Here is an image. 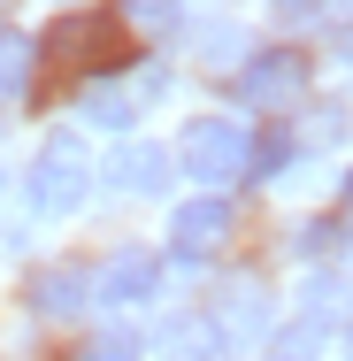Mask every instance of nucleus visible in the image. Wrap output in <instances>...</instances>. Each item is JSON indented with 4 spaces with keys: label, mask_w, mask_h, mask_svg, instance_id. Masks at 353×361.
<instances>
[{
    "label": "nucleus",
    "mask_w": 353,
    "mask_h": 361,
    "mask_svg": "<svg viewBox=\"0 0 353 361\" xmlns=\"http://www.w3.org/2000/svg\"><path fill=\"white\" fill-rule=\"evenodd\" d=\"M123 54H131V31H123V16H108V8H77V16H62V23L47 31V62H54V70H77V77L123 70Z\"/></svg>",
    "instance_id": "f257e3e1"
},
{
    "label": "nucleus",
    "mask_w": 353,
    "mask_h": 361,
    "mask_svg": "<svg viewBox=\"0 0 353 361\" xmlns=\"http://www.w3.org/2000/svg\"><path fill=\"white\" fill-rule=\"evenodd\" d=\"M31 216H70L85 208V192H92V154L77 131H54V139L39 146V161H31Z\"/></svg>",
    "instance_id": "f03ea898"
},
{
    "label": "nucleus",
    "mask_w": 353,
    "mask_h": 361,
    "mask_svg": "<svg viewBox=\"0 0 353 361\" xmlns=\"http://www.w3.org/2000/svg\"><path fill=\"white\" fill-rule=\"evenodd\" d=\"M246 131L230 123V116H200V123H185V146H177V161H185V177H200V185H230V177H246Z\"/></svg>",
    "instance_id": "7ed1b4c3"
},
{
    "label": "nucleus",
    "mask_w": 353,
    "mask_h": 361,
    "mask_svg": "<svg viewBox=\"0 0 353 361\" xmlns=\"http://www.w3.org/2000/svg\"><path fill=\"white\" fill-rule=\"evenodd\" d=\"M230 77H238V100H246V108H261V116H284L292 100H307V54H292V47L246 54Z\"/></svg>",
    "instance_id": "20e7f679"
},
{
    "label": "nucleus",
    "mask_w": 353,
    "mask_h": 361,
    "mask_svg": "<svg viewBox=\"0 0 353 361\" xmlns=\"http://www.w3.org/2000/svg\"><path fill=\"white\" fill-rule=\"evenodd\" d=\"M269 323H277V307H269V285H261V277H230V285L215 292V338H230V346H261Z\"/></svg>",
    "instance_id": "39448f33"
},
{
    "label": "nucleus",
    "mask_w": 353,
    "mask_h": 361,
    "mask_svg": "<svg viewBox=\"0 0 353 361\" xmlns=\"http://www.w3.org/2000/svg\"><path fill=\"white\" fill-rule=\"evenodd\" d=\"M169 146H154V139H123L116 154H108V185L123 192V200H154L161 185H169Z\"/></svg>",
    "instance_id": "423d86ee"
},
{
    "label": "nucleus",
    "mask_w": 353,
    "mask_h": 361,
    "mask_svg": "<svg viewBox=\"0 0 353 361\" xmlns=\"http://www.w3.org/2000/svg\"><path fill=\"white\" fill-rule=\"evenodd\" d=\"M223 238H230V200H223V192H208V200H185V208L169 216V246H177L185 262H208Z\"/></svg>",
    "instance_id": "0eeeda50"
},
{
    "label": "nucleus",
    "mask_w": 353,
    "mask_h": 361,
    "mask_svg": "<svg viewBox=\"0 0 353 361\" xmlns=\"http://www.w3.org/2000/svg\"><path fill=\"white\" fill-rule=\"evenodd\" d=\"M154 285H161L154 254H146V246H123V254L92 277V300H100V307H139V300H154Z\"/></svg>",
    "instance_id": "6e6552de"
},
{
    "label": "nucleus",
    "mask_w": 353,
    "mask_h": 361,
    "mask_svg": "<svg viewBox=\"0 0 353 361\" xmlns=\"http://www.w3.org/2000/svg\"><path fill=\"white\" fill-rule=\"evenodd\" d=\"M85 300H92V277H85L77 262H62V269H39V277H31V315H47V323H70V315H85Z\"/></svg>",
    "instance_id": "1a4fd4ad"
},
{
    "label": "nucleus",
    "mask_w": 353,
    "mask_h": 361,
    "mask_svg": "<svg viewBox=\"0 0 353 361\" xmlns=\"http://www.w3.org/2000/svg\"><path fill=\"white\" fill-rule=\"evenodd\" d=\"M85 116H92L100 131H131V123H139V85H92V92H85Z\"/></svg>",
    "instance_id": "9d476101"
},
{
    "label": "nucleus",
    "mask_w": 353,
    "mask_h": 361,
    "mask_svg": "<svg viewBox=\"0 0 353 361\" xmlns=\"http://www.w3.org/2000/svg\"><path fill=\"white\" fill-rule=\"evenodd\" d=\"M161 354H169V361H208L215 354V323H208V315L169 323V331H161Z\"/></svg>",
    "instance_id": "9b49d317"
},
{
    "label": "nucleus",
    "mask_w": 353,
    "mask_h": 361,
    "mask_svg": "<svg viewBox=\"0 0 353 361\" xmlns=\"http://www.w3.org/2000/svg\"><path fill=\"white\" fill-rule=\"evenodd\" d=\"M31 62H39V47L0 23V92H23V85H31Z\"/></svg>",
    "instance_id": "f8f14e48"
},
{
    "label": "nucleus",
    "mask_w": 353,
    "mask_h": 361,
    "mask_svg": "<svg viewBox=\"0 0 353 361\" xmlns=\"http://www.w3.org/2000/svg\"><path fill=\"white\" fill-rule=\"evenodd\" d=\"M346 307H353V292L338 285V277H315V285H307V315H315V331L346 323Z\"/></svg>",
    "instance_id": "ddd939ff"
},
{
    "label": "nucleus",
    "mask_w": 353,
    "mask_h": 361,
    "mask_svg": "<svg viewBox=\"0 0 353 361\" xmlns=\"http://www.w3.org/2000/svg\"><path fill=\"white\" fill-rule=\"evenodd\" d=\"M192 54H200L208 70H238V62H246V39H238V31H200Z\"/></svg>",
    "instance_id": "4468645a"
},
{
    "label": "nucleus",
    "mask_w": 353,
    "mask_h": 361,
    "mask_svg": "<svg viewBox=\"0 0 353 361\" xmlns=\"http://www.w3.org/2000/svg\"><path fill=\"white\" fill-rule=\"evenodd\" d=\"M284 161H292V139H284V131H261V139L246 146V169H254V177H269V169H284Z\"/></svg>",
    "instance_id": "2eb2a0df"
},
{
    "label": "nucleus",
    "mask_w": 353,
    "mask_h": 361,
    "mask_svg": "<svg viewBox=\"0 0 353 361\" xmlns=\"http://www.w3.org/2000/svg\"><path fill=\"white\" fill-rule=\"evenodd\" d=\"M77 361H139V338H131V331H108V338L77 346Z\"/></svg>",
    "instance_id": "dca6fc26"
},
{
    "label": "nucleus",
    "mask_w": 353,
    "mask_h": 361,
    "mask_svg": "<svg viewBox=\"0 0 353 361\" xmlns=\"http://www.w3.org/2000/svg\"><path fill=\"white\" fill-rule=\"evenodd\" d=\"M299 246H307L315 262H323V254H338V223H307V231H299Z\"/></svg>",
    "instance_id": "f3484780"
},
{
    "label": "nucleus",
    "mask_w": 353,
    "mask_h": 361,
    "mask_svg": "<svg viewBox=\"0 0 353 361\" xmlns=\"http://www.w3.org/2000/svg\"><path fill=\"white\" fill-rule=\"evenodd\" d=\"M169 8H177V0H131V16H139V23H161Z\"/></svg>",
    "instance_id": "a211bd4d"
},
{
    "label": "nucleus",
    "mask_w": 353,
    "mask_h": 361,
    "mask_svg": "<svg viewBox=\"0 0 353 361\" xmlns=\"http://www.w3.org/2000/svg\"><path fill=\"white\" fill-rule=\"evenodd\" d=\"M277 361H315V354H292V346H284V354H277Z\"/></svg>",
    "instance_id": "6ab92c4d"
},
{
    "label": "nucleus",
    "mask_w": 353,
    "mask_h": 361,
    "mask_svg": "<svg viewBox=\"0 0 353 361\" xmlns=\"http://www.w3.org/2000/svg\"><path fill=\"white\" fill-rule=\"evenodd\" d=\"M346 192H353V177H346Z\"/></svg>",
    "instance_id": "aec40b11"
},
{
    "label": "nucleus",
    "mask_w": 353,
    "mask_h": 361,
    "mask_svg": "<svg viewBox=\"0 0 353 361\" xmlns=\"http://www.w3.org/2000/svg\"><path fill=\"white\" fill-rule=\"evenodd\" d=\"M0 8H8V0H0Z\"/></svg>",
    "instance_id": "412c9836"
},
{
    "label": "nucleus",
    "mask_w": 353,
    "mask_h": 361,
    "mask_svg": "<svg viewBox=\"0 0 353 361\" xmlns=\"http://www.w3.org/2000/svg\"><path fill=\"white\" fill-rule=\"evenodd\" d=\"M330 8H338V0H330Z\"/></svg>",
    "instance_id": "4be33fe9"
},
{
    "label": "nucleus",
    "mask_w": 353,
    "mask_h": 361,
    "mask_svg": "<svg viewBox=\"0 0 353 361\" xmlns=\"http://www.w3.org/2000/svg\"><path fill=\"white\" fill-rule=\"evenodd\" d=\"M208 361H215V354H208Z\"/></svg>",
    "instance_id": "5701e85b"
}]
</instances>
